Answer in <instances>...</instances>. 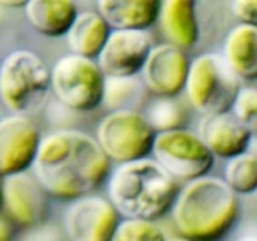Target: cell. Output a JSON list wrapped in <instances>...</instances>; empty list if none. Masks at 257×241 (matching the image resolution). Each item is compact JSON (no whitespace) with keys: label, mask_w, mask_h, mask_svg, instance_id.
<instances>
[{"label":"cell","mask_w":257,"mask_h":241,"mask_svg":"<svg viewBox=\"0 0 257 241\" xmlns=\"http://www.w3.org/2000/svg\"><path fill=\"white\" fill-rule=\"evenodd\" d=\"M32 168L47 195L59 200H77L107 180L110 161L88 133L59 130L40 140Z\"/></svg>","instance_id":"obj_1"},{"label":"cell","mask_w":257,"mask_h":241,"mask_svg":"<svg viewBox=\"0 0 257 241\" xmlns=\"http://www.w3.org/2000/svg\"><path fill=\"white\" fill-rule=\"evenodd\" d=\"M171 212L180 236L191 241H221L237 222L240 201L222 178L207 175L178 191Z\"/></svg>","instance_id":"obj_2"},{"label":"cell","mask_w":257,"mask_h":241,"mask_svg":"<svg viewBox=\"0 0 257 241\" xmlns=\"http://www.w3.org/2000/svg\"><path fill=\"white\" fill-rule=\"evenodd\" d=\"M177 193V181L153 158L120 163L108 178V200L124 218L158 220Z\"/></svg>","instance_id":"obj_3"},{"label":"cell","mask_w":257,"mask_h":241,"mask_svg":"<svg viewBox=\"0 0 257 241\" xmlns=\"http://www.w3.org/2000/svg\"><path fill=\"white\" fill-rule=\"evenodd\" d=\"M49 89L50 70L32 50H14L0 63V100L13 114L39 109Z\"/></svg>","instance_id":"obj_4"},{"label":"cell","mask_w":257,"mask_h":241,"mask_svg":"<svg viewBox=\"0 0 257 241\" xmlns=\"http://www.w3.org/2000/svg\"><path fill=\"white\" fill-rule=\"evenodd\" d=\"M241 87L222 54L203 53L191 60L185 90L191 105L203 117L230 112Z\"/></svg>","instance_id":"obj_5"},{"label":"cell","mask_w":257,"mask_h":241,"mask_svg":"<svg viewBox=\"0 0 257 241\" xmlns=\"http://www.w3.org/2000/svg\"><path fill=\"white\" fill-rule=\"evenodd\" d=\"M105 75L97 60L64 55L50 69V89L62 104L77 112H90L102 104Z\"/></svg>","instance_id":"obj_6"},{"label":"cell","mask_w":257,"mask_h":241,"mask_svg":"<svg viewBox=\"0 0 257 241\" xmlns=\"http://www.w3.org/2000/svg\"><path fill=\"white\" fill-rule=\"evenodd\" d=\"M153 160L176 181H192L207 176L215 163V156L192 131L178 128L156 133Z\"/></svg>","instance_id":"obj_7"},{"label":"cell","mask_w":257,"mask_h":241,"mask_svg":"<svg viewBox=\"0 0 257 241\" xmlns=\"http://www.w3.org/2000/svg\"><path fill=\"white\" fill-rule=\"evenodd\" d=\"M155 136L156 132L142 113L115 110L100 119L95 140L108 160L120 165L147 157Z\"/></svg>","instance_id":"obj_8"},{"label":"cell","mask_w":257,"mask_h":241,"mask_svg":"<svg viewBox=\"0 0 257 241\" xmlns=\"http://www.w3.org/2000/svg\"><path fill=\"white\" fill-rule=\"evenodd\" d=\"M119 221L108 198L88 195L65 211L64 230L69 241H110Z\"/></svg>","instance_id":"obj_9"},{"label":"cell","mask_w":257,"mask_h":241,"mask_svg":"<svg viewBox=\"0 0 257 241\" xmlns=\"http://www.w3.org/2000/svg\"><path fill=\"white\" fill-rule=\"evenodd\" d=\"M0 205L4 207L5 216L20 227L43 225L48 213L47 193L28 172L2 177Z\"/></svg>","instance_id":"obj_10"},{"label":"cell","mask_w":257,"mask_h":241,"mask_svg":"<svg viewBox=\"0 0 257 241\" xmlns=\"http://www.w3.org/2000/svg\"><path fill=\"white\" fill-rule=\"evenodd\" d=\"M190 63L181 48L170 43L153 45L141 69V80L156 97L175 98L185 90Z\"/></svg>","instance_id":"obj_11"},{"label":"cell","mask_w":257,"mask_h":241,"mask_svg":"<svg viewBox=\"0 0 257 241\" xmlns=\"http://www.w3.org/2000/svg\"><path fill=\"white\" fill-rule=\"evenodd\" d=\"M152 47L147 30H110L95 60L105 77H136Z\"/></svg>","instance_id":"obj_12"},{"label":"cell","mask_w":257,"mask_h":241,"mask_svg":"<svg viewBox=\"0 0 257 241\" xmlns=\"http://www.w3.org/2000/svg\"><path fill=\"white\" fill-rule=\"evenodd\" d=\"M38 127L22 114L0 118V177L27 172L40 143Z\"/></svg>","instance_id":"obj_13"},{"label":"cell","mask_w":257,"mask_h":241,"mask_svg":"<svg viewBox=\"0 0 257 241\" xmlns=\"http://www.w3.org/2000/svg\"><path fill=\"white\" fill-rule=\"evenodd\" d=\"M198 136L215 157L232 158L248 151L252 136L231 112L203 117Z\"/></svg>","instance_id":"obj_14"},{"label":"cell","mask_w":257,"mask_h":241,"mask_svg":"<svg viewBox=\"0 0 257 241\" xmlns=\"http://www.w3.org/2000/svg\"><path fill=\"white\" fill-rule=\"evenodd\" d=\"M157 22L170 44L186 49L197 43L200 27L195 3L191 0L161 2Z\"/></svg>","instance_id":"obj_15"},{"label":"cell","mask_w":257,"mask_h":241,"mask_svg":"<svg viewBox=\"0 0 257 241\" xmlns=\"http://www.w3.org/2000/svg\"><path fill=\"white\" fill-rule=\"evenodd\" d=\"M158 0H99L97 12L112 30H146L157 22Z\"/></svg>","instance_id":"obj_16"},{"label":"cell","mask_w":257,"mask_h":241,"mask_svg":"<svg viewBox=\"0 0 257 241\" xmlns=\"http://www.w3.org/2000/svg\"><path fill=\"white\" fill-rule=\"evenodd\" d=\"M222 57L241 82L257 80V27L238 23L231 28Z\"/></svg>","instance_id":"obj_17"},{"label":"cell","mask_w":257,"mask_h":241,"mask_svg":"<svg viewBox=\"0 0 257 241\" xmlns=\"http://www.w3.org/2000/svg\"><path fill=\"white\" fill-rule=\"evenodd\" d=\"M29 24L45 37H62L78 15V8L70 0H27L23 8Z\"/></svg>","instance_id":"obj_18"},{"label":"cell","mask_w":257,"mask_h":241,"mask_svg":"<svg viewBox=\"0 0 257 241\" xmlns=\"http://www.w3.org/2000/svg\"><path fill=\"white\" fill-rule=\"evenodd\" d=\"M110 30L98 12H80L65 34L67 44L73 54L95 60L109 37Z\"/></svg>","instance_id":"obj_19"},{"label":"cell","mask_w":257,"mask_h":241,"mask_svg":"<svg viewBox=\"0 0 257 241\" xmlns=\"http://www.w3.org/2000/svg\"><path fill=\"white\" fill-rule=\"evenodd\" d=\"M142 80L136 77H105L102 104L110 112L136 110L145 94Z\"/></svg>","instance_id":"obj_20"},{"label":"cell","mask_w":257,"mask_h":241,"mask_svg":"<svg viewBox=\"0 0 257 241\" xmlns=\"http://www.w3.org/2000/svg\"><path fill=\"white\" fill-rule=\"evenodd\" d=\"M223 181L236 195H250L257 191V155L246 151L228 158Z\"/></svg>","instance_id":"obj_21"},{"label":"cell","mask_w":257,"mask_h":241,"mask_svg":"<svg viewBox=\"0 0 257 241\" xmlns=\"http://www.w3.org/2000/svg\"><path fill=\"white\" fill-rule=\"evenodd\" d=\"M143 115L156 133L182 128L187 119L186 109L175 98L157 97Z\"/></svg>","instance_id":"obj_22"},{"label":"cell","mask_w":257,"mask_h":241,"mask_svg":"<svg viewBox=\"0 0 257 241\" xmlns=\"http://www.w3.org/2000/svg\"><path fill=\"white\" fill-rule=\"evenodd\" d=\"M165 231L155 221L124 218L119 221L110 241H166Z\"/></svg>","instance_id":"obj_23"},{"label":"cell","mask_w":257,"mask_h":241,"mask_svg":"<svg viewBox=\"0 0 257 241\" xmlns=\"http://www.w3.org/2000/svg\"><path fill=\"white\" fill-rule=\"evenodd\" d=\"M230 112L248 131L252 138L257 137V87L242 85Z\"/></svg>","instance_id":"obj_24"},{"label":"cell","mask_w":257,"mask_h":241,"mask_svg":"<svg viewBox=\"0 0 257 241\" xmlns=\"http://www.w3.org/2000/svg\"><path fill=\"white\" fill-rule=\"evenodd\" d=\"M231 12L238 23L257 27V0H235L231 3Z\"/></svg>","instance_id":"obj_25"},{"label":"cell","mask_w":257,"mask_h":241,"mask_svg":"<svg viewBox=\"0 0 257 241\" xmlns=\"http://www.w3.org/2000/svg\"><path fill=\"white\" fill-rule=\"evenodd\" d=\"M33 228L34 231L27 241H64L59 230L53 226L39 225Z\"/></svg>","instance_id":"obj_26"},{"label":"cell","mask_w":257,"mask_h":241,"mask_svg":"<svg viewBox=\"0 0 257 241\" xmlns=\"http://www.w3.org/2000/svg\"><path fill=\"white\" fill-rule=\"evenodd\" d=\"M15 225L5 215H0V241H14Z\"/></svg>","instance_id":"obj_27"},{"label":"cell","mask_w":257,"mask_h":241,"mask_svg":"<svg viewBox=\"0 0 257 241\" xmlns=\"http://www.w3.org/2000/svg\"><path fill=\"white\" fill-rule=\"evenodd\" d=\"M27 4V0L25 2H20V0H8V2H0V5L7 8H24Z\"/></svg>","instance_id":"obj_28"},{"label":"cell","mask_w":257,"mask_h":241,"mask_svg":"<svg viewBox=\"0 0 257 241\" xmlns=\"http://www.w3.org/2000/svg\"><path fill=\"white\" fill-rule=\"evenodd\" d=\"M236 241H257V233H246L238 237Z\"/></svg>","instance_id":"obj_29"},{"label":"cell","mask_w":257,"mask_h":241,"mask_svg":"<svg viewBox=\"0 0 257 241\" xmlns=\"http://www.w3.org/2000/svg\"><path fill=\"white\" fill-rule=\"evenodd\" d=\"M166 241H191V240L178 235V236H171V237H167L166 238Z\"/></svg>","instance_id":"obj_30"},{"label":"cell","mask_w":257,"mask_h":241,"mask_svg":"<svg viewBox=\"0 0 257 241\" xmlns=\"http://www.w3.org/2000/svg\"><path fill=\"white\" fill-rule=\"evenodd\" d=\"M0 193H2V177H0Z\"/></svg>","instance_id":"obj_31"}]
</instances>
